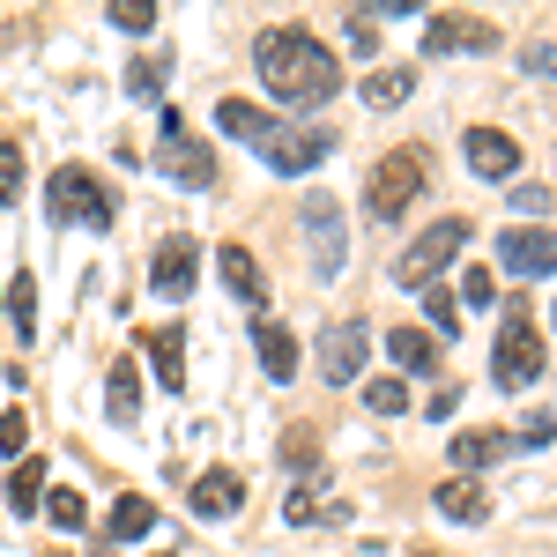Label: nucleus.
<instances>
[{
	"label": "nucleus",
	"mask_w": 557,
	"mask_h": 557,
	"mask_svg": "<svg viewBox=\"0 0 557 557\" xmlns=\"http://www.w3.org/2000/svg\"><path fill=\"white\" fill-rule=\"evenodd\" d=\"M253 67H260V83H268V97H283V104H298V112L327 104V97L343 89L335 52L312 38V30H298V23L260 30V38H253Z\"/></svg>",
	"instance_id": "f257e3e1"
},
{
	"label": "nucleus",
	"mask_w": 557,
	"mask_h": 557,
	"mask_svg": "<svg viewBox=\"0 0 557 557\" xmlns=\"http://www.w3.org/2000/svg\"><path fill=\"white\" fill-rule=\"evenodd\" d=\"M543 372H550V343H543L535 312L513 305V312H506V327H498V343H491V380L506 386V394H520V386H535Z\"/></svg>",
	"instance_id": "f03ea898"
},
{
	"label": "nucleus",
	"mask_w": 557,
	"mask_h": 557,
	"mask_svg": "<svg viewBox=\"0 0 557 557\" xmlns=\"http://www.w3.org/2000/svg\"><path fill=\"white\" fill-rule=\"evenodd\" d=\"M45 215L67 231V223H83V231H112V186L89 172V164H60L52 172V194H45Z\"/></svg>",
	"instance_id": "7ed1b4c3"
},
{
	"label": "nucleus",
	"mask_w": 557,
	"mask_h": 557,
	"mask_svg": "<svg viewBox=\"0 0 557 557\" xmlns=\"http://www.w3.org/2000/svg\"><path fill=\"white\" fill-rule=\"evenodd\" d=\"M424 178H431L424 149H386L380 164H372V194H364V209L380 215V223H394V215L409 209V194H424Z\"/></svg>",
	"instance_id": "20e7f679"
},
{
	"label": "nucleus",
	"mask_w": 557,
	"mask_h": 557,
	"mask_svg": "<svg viewBox=\"0 0 557 557\" xmlns=\"http://www.w3.org/2000/svg\"><path fill=\"white\" fill-rule=\"evenodd\" d=\"M298 223H305V260H312V275H343V201L335 194H305L298 201Z\"/></svg>",
	"instance_id": "39448f33"
},
{
	"label": "nucleus",
	"mask_w": 557,
	"mask_h": 557,
	"mask_svg": "<svg viewBox=\"0 0 557 557\" xmlns=\"http://www.w3.org/2000/svg\"><path fill=\"white\" fill-rule=\"evenodd\" d=\"M157 172L164 178H178V186H215V157H209V141L186 127L178 112H164V134H157Z\"/></svg>",
	"instance_id": "423d86ee"
},
{
	"label": "nucleus",
	"mask_w": 557,
	"mask_h": 557,
	"mask_svg": "<svg viewBox=\"0 0 557 557\" xmlns=\"http://www.w3.org/2000/svg\"><path fill=\"white\" fill-rule=\"evenodd\" d=\"M461 246H469V223H461V215H438L424 238L401 253V283H424V290H431V275H438L446 260L461 253Z\"/></svg>",
	"instance_id": "0eeeda50"
},
{
	"label": "nucleus",
	"mask_w": 557,
	"mask_h": 557,
	"mask_svg": "<svg viewBox=\"0 0 557 557\" xmlns=\"http://www.w3.org/2000/svg\"><path fill=\"white\" fill-rule=\"evenodd\" d=\"M260 157H268L283 178H298V172H312V164L335 157V127H275V141H268Z\"/></svg>",
	"instance_id": "6e6552de"
},
{
	"label": "nucleus",
	"mask_w": 557,
	"mask_h": 557,
	"mask_svg": "<svg viewBox=\"0 0 557 557\" xmlns=\"http://www.w3.org/2000/svg\"><path fill=\"white\" fill-rule=\"evenodd\" d=\"M320 380H335V386H349L357 372H364V357H372V335H364V320H335L327 335H320Z\"/></svg>",
	"instance_id": "1a4fd4ad"
},
{
	"label": "nucleus",
	"mask_w": 557,
	"mask_h": 557,
	"mask_svg": "<svg viewBox=\"0 0 557 557\" xmlns=\"http://www.w3.org/2000/svg\"><path fill=\"white\" fill-rule=\"evenodd\" d=\"M498 30L483 15H424V60H446V52H491Z\"/></svg>",
	"instance_id": "9d476101"
},
{
	"label": "nucleus",
	"mask_w": 557,
	"mask_h": 557,
	"mask_svg": "<svg viewBox=\"0 0 557 557\" xmlns=\"http://www.w3.org/2000/svg\"><path fill=\"white\" fill-rule=\"evenodd\" d=\"M498 268H506V275H557V231L513 223V231L498 238Z\"/></svg>",
	"instance_id": "9b49d317"
},
{
	"label": "nucleus",
	"mask_w": 557,
	"mask_h": 557,
	"mask_svg": "<svg viewBox=\"0 0 557 557\" xmlns=\"http://www.w3.org/2000/svg\"><path fill=\"white\" fill-rule=\"evenodd\" d=\"M461 157H469L475 178H513L520 172V141H513V134H498V127H469Z\"/></svg>",
	"instance_id": "f8f14e48"
},
{
	"label": "nucleus",
	"mask_w": 557,
	"mask_h": 557,
	"mask_svg": "<svg viewBox=\"0 0 557 557\" xmlns=\"http://www.w3.org/2000/svg\"><path fill=\"white\" fill-rule=\"evenodd\" d=\"M253 349H260V372L268 380H298V335L275 312H253Z\"/></svg>",
	"instance_id": "ddd939ff"
},
{
	"label": "nucleus",
	"mask_w": 557,
	"mask_h": 557,
	"mask_svg": "<svg viewBox=\"0 0 557 557\" xmlns=\"http://www.w3.org/2000/svg\"><path fill=\"white\" fill-rule=\"evenodd\" d=\"M194 275H201V253H194V238H164V246H157V268H149L157 298H186V290H194Z\"/></svg>",
	"instance_id": "4468645a"
},
{
	"label": "nucleus",
	"mask_w": 557,
	"mask_h": 557,
	"mask_svg": "<svg viewBox=\"0 0 557 557\" xmlns=\"http://www.w3.org/2000/svg\"><path fill=\"white\" fill-rule=\"evenodd\" d=\"M186 506H194L201 520H231L238 506H246V483H238L231 469H209L201 483H194V491H186Z\"/></svg>",
	"instance_id": "2eb2a0df"
},
{
	"label": "nucleus",
	"mask_w": 557,
	"mask_h": 557,
	"mask_svg": "<svg viewBox=\"0 0 557 557\" xmlns=\"http://www.w3.org/2000/svg\"><path fill=\"white\" fill-rule=\"evenodd\" d=\"M215 127L231 134V141H246V149H268V141H275V120H268L260 104H246V97H223V104H215Z\"/></svg>",
	"instance_id": "dca6fc26"
},
{
	"label": "nucleus",
	"mask_w": 557,
	"mask_h": 557,
	"mask_svg": "<svg viewBox=\"0 0 557 557\" xmlns=\"http://www.w3.org/2000/svg\"><path fill=\"white\" fill-rule=\"evenodd\" d=\"M215 268H223V283H231V298L238 305H268V283H260V268H253V253H246V246H223V253H215Z\"/></svg>",
	"instance_id": "f3484780"
},
{
	"label": "nucleus",
	"mask_w": 557,
	"mask_h": 557,
	"mask_svg": "<svg viewBox=\"0 0 557 557\" xmlns=\"http://www.w3.org/2000/svg\"><path fill=\"white\" fill-rule=\"evenodd\" d=\"M283 513H290V528H312V520H349V498L320 491V483H298V491L283 498Z\"/></svg>",
	"instance_id": "a211bd4d"
},
{
	"label": "nucleus",
	"mask_w": 557,
	"mask_h": 557,
	"mask_svg": "<svg viewBox=\"0 0 557 557\" xmlns=\"http://www.w3.org/2000/svg\"><path fill=\"white\" fill-rule=\"evenodd\" d=\"M149 528H157V506H149V498H112V513H104V535H112V543H141V535H149Z\"/></svg>",
	"instance_id": "6ab92c4d"
},
{
	"label": "nucleus",
	"mask_w": 557,
	"mask_h": 557,
	"mask_svg": "<svg viewBox=\"0 0 557 557\" xmlns=\"http://www.w3.org/2000/svg\"><path fill=\"white\" fill-rule=\"evenodd\" d=\"M386 349H394L401 372H431V364H438V335H431V327H394Z\"/></svg>",
	"instance_id": "aec40b11"
},
{
	"label": "nucleus",
	"mask_w": 557,
	"mask_h": 557,
	"mask_svg": "<svg viewBox=\"0 0 557 557\" xmlns=\"http://www.w3.org/2000/svg\"><path fill=\"white\" fill-rule=\"evenodd\" d=\"M506 454H513L506 431H461V438H454V461H461V469H491V461H506Z\"/></svg>",
	"instance_id": "412c9836"
},
{
	"label": "nucleus",
	"mask_w": 557,
	"mask_h": 557,
	"mask_svg": "<svg viewBox=\"0 0 557 557\" xmlns=\"http://www.w3.org/2000/svg\"><path fill=\"white\" fill-rule=\"evenodd\" d=\"M141 349L157 357V380H164V386L186 380V343H178V327H149V335H141Z\"/></svg>",
	"instance_id": "4be33fe9"
},
{
	"label": "nucleus",
	"mask_w": 557,
	"mask_h": 557,
	"mask_svg": "<svg viewBox=\"0 0 557 557\" xmlns=\"http://www.w3.org/2000/svg\"><path fill=\"white\" fill-rule=\"evenodd\" d=\"M438 513L446 520H491V491L483 483H438Z\"/></svg>",
	"instance_id": "5701e85b"
},
{
	"label": "nucleus",
	"mask_w": 557,
	"mask_h": 557,
	"mask_svg": "<svg viewBox=\"0 0 557 557\" xmlns=\"http://www.w3.org/2000/svg\"><path fill=\"white\" fill-rule=\"evenodd\" d=\"M8 320H15L23 343L38 335V283H30V268H15V283H8Z\"/></svg>",
	"instance_id": "b1692460"
},
{
	"label": "nucleus",
	"mask_w": 557,
	"mask_h": 557,
	"mask_svg": "<svg viewBox=\"0 0 557 557\" xmlns=\"http://www.w3.org/2000/svg\"><path fill=\"white\" fill-rule=\"evenodd\" d=\"M8 506H15V513H38L45 506V461H15V475H8Z\"/></svg>",
	"instance_id": "393cba45"
},
{
	"label": "nucleus",
	"mask_w": 557,
	"mask_h": 557,
	"mask_svg": "<svg viewBox=\"0 0 557 557\" xmlns=\"http://www.w3.org/2000/svg\"><path fill=\"white\" fill-rule=\"evenodd\" d=\"M104 401H112V417H120V424H134V417H141V380H134L127 357H120V372H112V386H104Z\"/></svg>",
	"instance_id": "a878e982"
},
{
	"label": "nucleus",
	"mask_w": 557,
	"mask_h": 557,
	"mask_svg": "<svg viewBox=\"0 0 557 557\" xmlns=\"http://www.w3.org/2000/svg\"><path fill=\"white\" fill-rule=\"evenodd\" d=\"M409 89H417V67H386V75H372V83H364V104H401V97H409Z\"/></svg>",
	"instance_id": "bb28decb"
},
{
	"label": "nucleus",
	"mask_w": 557,
	"mask_h": 557,
	"mask_svg": "<svg viewBox=\"0 0 557 557\" xmlns=\"http://www.w3.org/2000/svg\"><path fill=\"white\" fill-rule=\"evenodd\" d=\"M424 320H431V335H438V343H446V335H461V298L424 290Z\"/></svg>",
	"instance_id": "cd10ccee"
},
{
	"label": "nucleus",
	"mask_w": 557,
	"mask_h": 557,
	"mask_svg": "<svg viewBox=\"0 0 557 557\" xmlns=\"http://www.w3.org/2000/svg\"><path fill=\"white\" fill-rule=\"evenodd\" d=\"M364 409H372V417H401V409H409V386L401 380H364Z\"/></svg>",
	"instance_id": "c85d7f7f"
},
{
	"label": "nucleus",
	"mask_w": 557,
	"mask_h": 557,
	"mask_svg": "<svg viewBox=\"0 0 557 557\" xmlns=\"http://www.w3.org/2000/svg\"><path fill=\"white\" fill-rule=\"evenodd\" d=\"M112 23L134 30V38H149V30H157V0H120V8H112Z\"/></svg>",
	"instance_id": "c756f323"
},
{
	"label": "nucleus",
	"mask_w": 557,
	"mask_h": 557,
	"mask_svg": "<svg viewBox=\"0 0 557 557\" xmlns=\"http://www.w3.org/2000/svg\"><path fill=\"white\" fill-rule=\"evenodd\" d=\"M15 194H23V149H15V141H0V209H8Z\"/></svg>",
	"instance_id": "7c9ffc66"
},
{
	"label": "nucleus",
	"mask_w": 557,
	"mask_h": 557,
	"mask_svg": "<svg viewBox=\"0 0 557 557\" xmlns=\"http://www.w3.org/2000/svg\"><path fill=\"white\" fill-rule=\"evenodd\" d=\"M127 89H134V97H164V60H134Z\"/></svg>",
	"instance_id": "2f4dec72"
},
{
	"label": "nucleus",
	"mask_w": 557,
	"mask_h": 557,
	"mask_svg": "<svg viewBox=\"0 0 557 557\" xmlns=\"http://www.w3.org/2000/svg\"><path fill=\"white\" fill-rule=\"evenodd\" d=\"M23 446H30V417H23V409H8V417H0V454L15 461Z\"/></svg>",
	"instance_id": "473e14b6"
},
{
	"label": "nucleus",
	"mask_w": 557,
	"mask_h": 557,
	"mask_svg": "<svg viewBox=\"0 0 557 557\" xmlns=\"http://www.w3.org/2000/svg\"><path fill=\"white\" fill-rule=\"evenodd\" d=\"M45 513H52V520H60V528H83V498H75V491H52V498H45Z\"/></svg>",
	"instance_id": "72a5a7b5"
},
{
	"label": "nucleus",
	"mask_w": 557,
	"mask_h": 557,
	"mask_svg": "<svg viewBox=\"0 0 557 557\" xmlns=\"http://www.w3.org/2000/svg\"><path fill=\"white\" fill-rule=\"evenodd\" d=\"M557 438V417H528V424L513 431V446H550Z\"/></svg>",
	"instance_id": "f704fd0d"
},
{
	"label": "nucleus",
	"mask_w": 557,
	"mask_h": 557,
	"mask_svg": "<svg viewBox=\"0 0 557 557\" xmlns=\"http://www.w3.org/2000/svg\"><path fill=\"white\" fill-rule=\"evenodd\" d=\"M513 209L520 215H550V186H513Z\"/></svg>",
	"instance_id": "c9c22d12"
},
{
	"label": "nucleus",
	"mask_w": 557,
	"mask_h": 557,
	"mask_svg": "<svg viewBox=\"0 0 557 557\" xmlns=\"http://www.w3.org/2000/svg\"><path fill=\"white\" fill-rule=\"evenodd\" d=\"M461 305H491V268H469L461 275Z\"/></svg>",
	"instance_id": "e433bc0d"
},
{
	"label": "nucleus",
	"mask_w": 557,
	"mask_h": 557,
	"mask_svg": "<svg viewBox=\"0 0 557 557\" xmlns=\"http://www.w3.org/2000/svg\"><path fill=\"white\" fill-rule=\"evenodd\" d=\"M349 45H357V52H372V45H380V23H372V15H364V23L349 15Z\"/></svg>",
	"instance_id": "4c0bfd02"
},
{
	"label": "nucleus",
	"mask_w": 557,
	"mask_h": 557,
	"mask_svg": "<svg viewBox=\"0 0 557 557\" xmlns=\"http://www.w3.org/2000/svg\"><path fill=\"white\" fill-rule=\"evenodd\" d=\"M528 67L535 75H557V45H528Z\"/></svg>",
	"instance_id": "58836bf2"
},
{
	"label": "nucleus",
	"mask_w": 557,
	"mask_h": 557,
	"mask_svg": "<svg viewBox=\"0 0 557 557\" xmlns=\"http://www.w3.org/2000/svg\"><path fill=\"white\" fill-rule=\"evenodd\" d=\"M157 557H172V550H157Z\"/></svg>",
	"instance_id": "ea45409f"
},
{
	"label": "nucleus",
	"mask_w": 557,
	"mask_h": 557,
	"mask_svg": "<svg viewBox=\"0 0 557 557\" xmlns=\"http://www.w3.org/2000/svg\"><path fill=\"white\" fill-rule=\"evenodd\" d=\"M417 557H431V550H417Z\"/></svg>",
	"instance_id": "a19ab883"
}]
</instances>
